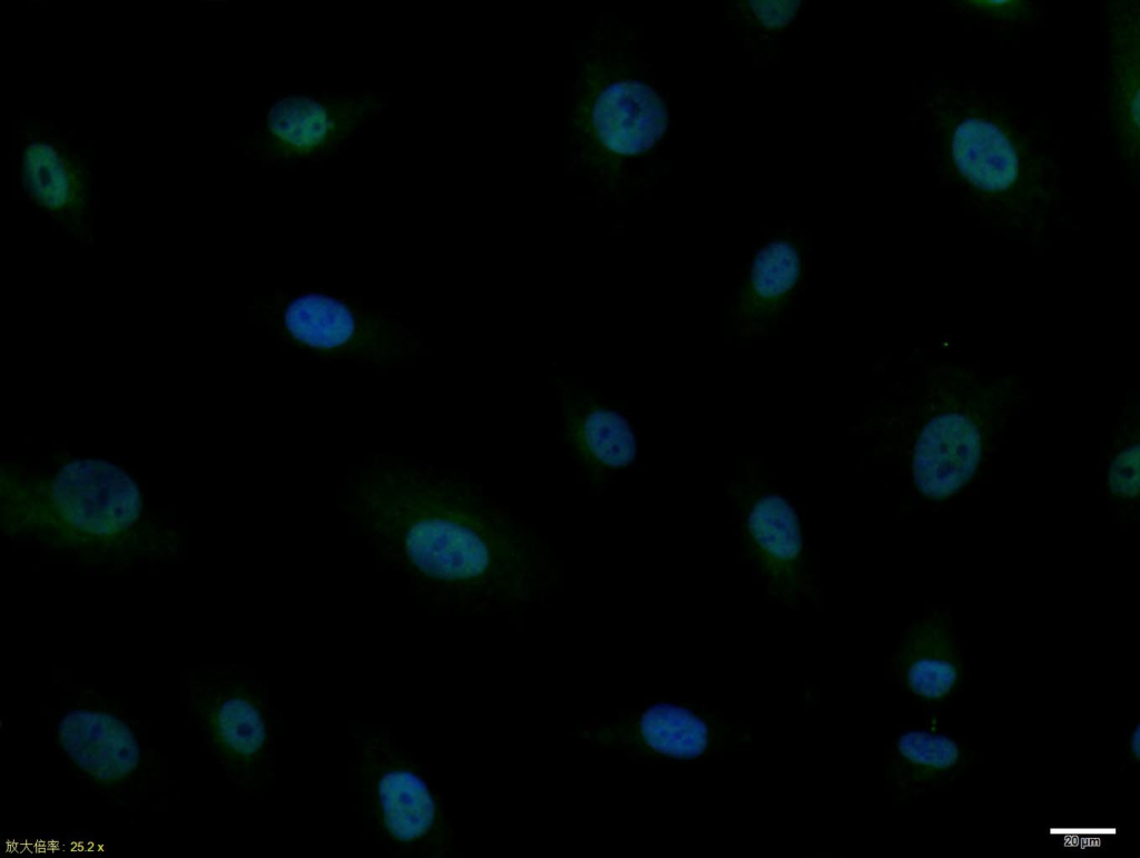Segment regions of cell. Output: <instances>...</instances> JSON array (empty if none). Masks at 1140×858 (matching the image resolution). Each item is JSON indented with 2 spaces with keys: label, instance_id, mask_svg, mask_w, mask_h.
<instances>
[{
  "label": "cell",
  "instance_id": "cell-1",
  "mask_svg": "<svg viewBox=\"0 0 1140 858\" xmlns=\"http://www.w3.org/2000/svg\"><path fill=\"white\" fill-rule=\"evenodd\" d=\"M399 503L397 523L413 563L438 579L466 581L483 576L493 561L490 523L473 509L413 493Z\"/></svg>",
  "mask_w": 1140,
  "mask_h": 858
},
{
  "label": "cell",
  "instance_id": "cell-2",
  "mask_svg": "<svg viewBox=\"0 0 1140 858\" xmlns=\"http://www.w3.org/2000/svg\"><path fill=\"white\" fill-rule=\"evenodd\" d=\"M53 515L85 539H102L129 529L140 515L135 482L105 461L77 460L60 469L49 491Z\"/></svg>",
  "mask_w": 1140,
  "mask_h": 858
},
{
  "label": "cell",
  "instance_id": "cell-3",
  "mask_svg": "<svg viewBox=\"0 0 1140 858\" xmlns=\"http://www.w3.org/2000/svg\"><path fill=\"white\" fill-rule=\"evenodd\" d=\"M894 663L902 689L930 719H937V713L962 692L967 681L962 651L943 615L914 624Z\"/></svg>",
  "mask_w": 1140,
  "mask_h": 858
},
{
  "label": "cell",
  "instance_id": "cell-4",
  "mask_svg": "<svg viewBox=\"0 0 1140 858\" xmlns=\"http://www.w3.org/2000/svg\"><path fill=\"white\" fill-rule=\"evenodd\" d=\"M976 751L961 737L944 729L937 719L903 731L893 748V779L900 797H918L950 789L967 771Z\"/></svg>",
  "mask_w": 1140,
  "mask_h": 858
},
{
  "label": "cell",
  "instance_id": "cell-5",
  "mask_svg": "<svg viewBox=\"0 0 1140 858\" xmlns=\"http://www.w3.org/2000/svg\"><path fill=\"white\" fill-rule=\"evenodd\" d=\"M980 456V432L970 418L957 413L937 415L916 442L915 484L928 497H947L973 476Z\"/></svg>",
  "mask_w": 1140,
  "mask_h": 858
},
{
  "label": "cell",
  "instance_id": "cell-6",
  "mask_svg": "<svg viewBox=\"0 0 1140 858\" xmlns=\"http://www.w3.org/2000/svg\"><path fill=\"white\" fill-rule=\"evenodd\" d=\"M59 739L75 763L101 781L120 779L138 763L135 737L111 714L71 711L60 722Z\"/></svg>",
  "mask_w": 1140,
  "mask_h": 858
},
{
  "label": "cell",
  "instance_id": "cell-7",
  "mask_svg": "<svg viewBox=\"0 0 1140 858\" xmlns=\"http://www.w3.org/2000/svg\"><path fill=\"white\" fill-rule=\"evenodd\" d=\"M593 120L602 144L627 155L650 148L666 128L665 110L657 95L631 81L612 85L601 93Z\"/></svg>",
  "mask_w": 1140,
  "mask_h": 858
},
{
  "label": "cell",
  "instance_id": "cell-8",
  "mask_svg": "<svg viewBox=\"0 0 1140 858\" xmlns=\"http://www.w3.org/2000/svg\"><path fill=\"white\" fill-rule=\"evenodd\" d=\"M746 545L774 583H797L802 540L797 519L785 500L773 494L754 500L747 515Z\"/></svg>",
  "mask_w": 1140,
  "mask_h": 858
},
{
  "label": "cell",
  "instance_id": "cell-9",
  "mask_svg": "<svg viewBox=\"0 0 1140 858\" xmlns=\"http://www.w3.org/2000/svg\"><path fill=\"white\" fill-rule=\"evenodd\" d=\"M952 155L962 175L984 191L1005 190L1018 179L1019 164L1012 142L990 121L966 118L959 124Z\"/></svg>",
  "mask_w": 1140,
  "mask_h": 858
},
{
  "label": "cell",
  "instance_id": "cell-10",
  "mask_svg": "<svg viewBox=\"0 0 1140 858\" xmlns=\"http://www.w3.org/2000/svg\"><path fill=\"white\" fill-rule=\"evenodd\" d=\"M568 435L579 457L589 466L621 467L635 457V436L627 421L591 396L570 405Z\"/></svg>",
  "mask_w": 1140,
  "mask_h": 858
},
{
  "label": "cell",
  "instance_id": "cell-11",
  "mask_svg": "<svg viewBox=\"0 0 1140 858\" xmlns=\"http://www.w3.org/2000/svg\"><path fill=\"white\" fill-rule=\"evenodd\" d=\"M599 733L623 734L625 742H633L675 758L699 756L707 744V728L689 710L672 704H656L643 712L629 732L609 729Z\"/></svg>",
  "mask_w": 1140,
  "mask_h": 858
},
{
  "label": "cell",
  "instance_id": "cell-12",
  "mask_svg": "<svg viewBox=\"0 0 1140 858\" xmlns=\"http://www.w3.org/2000/svg\"><path fill=\"white\" fill-rule=\"evenodd\" d=\"M285 325L295 338L318 349L340 347L355 332V322L347 307L316 294L294 300L285 313Z\"/></svg>",
  "mask_w": 1140,
  "mask_h": 858
},
{
  "label": "cell",
  "instance_id": "cell-13",
  "mask_svg": "<svg viewBox=\"0 0 1140 858\" xmlns=\"http://www.w3.org/2000/svg\"><path fill=\"white\" fill-rule=\"evenodd\" d=\"M380 795L386 826L401 840L422 836L434 820V803L416 776L396 771L380 782Z\"/></svg>",
  "mask_w": 1140,
  "mask_h": 858
},
{
  "label": "cell",
  "instance_id": "cell-14",
  "mask_svg": "<svg viewBox=\"0 0 1140 858\" xmlns=\"http://www.w3.org/2000/svg\"><path fill=\"white\" fill-rule=\"evenodd\" d=\"M799 256L793 245L775 240L756 256L741 305L744 310L770 312L774 304L794 287L799 274Z\"/></svg>",
  "mask_w": 1140,
  "mask_h": 858
},
{
  "label": "cell",
  "instance_id": "cell-15",
  "mask_svg": "<svg viewBox=\"0 0 1140 858\" xmlns=\"http://www.w3.org/2000/svg\"><path fill=\"white\" fill-rule=\"evenodd\" d=\"M23 179L29 191L46 207L70 205L78 180L56 150L47 144H31L23 155Z\"/></svg>",
  "mask_w": 1140,
  "mask_h": 858
},
{
  "label": "cell",
  "instance_id": "cell-16",
  "mask_svg": "<svg viewBox=\"0 0 1140 858\" xmlns=\"http://www.w3.org/2000/svg\"><path fill=\"white\" fill-rule=\"evenodd\" d=\"M268 127L282 145L293 151H308L325 140L333 122L324 107L304 98L285 99L273 107Z\"/></svg>",
  "mask_w": 1140,
  "mask_h": 858
},
{
  "label": "cell",
  "instance_id": "cell-17",
  "mask_svg": "<svg viewBox=\"0 0 1140 858\" xmlns=\"http://www.w3.org/2000/svg\"><path fill=\"white\" fill-rule=\"evenodd\" d=\"M216 722L224 744L240 756L253 755L264 741L263 721L256 709L243 699L225 701L218 710Z\"/></svg>",
  "mask_w": 1140,
  "mask_h": 858
},
{
  "label": "cell",
  "instance_id": "cell-18",
  "mask_svg": "<svg viewBox=\"0 0 1140 858\" xmlns=\"http://www.w3.org/2000/svg\"><path fill=\"white\" fill-rule=\"evenodd\" d=\"M1138 446L1126 450L1112 463L1109 483L1111 491L1121 496H1134L1139 489Z\"/></svg>",
  "mask_w": 1140,
  "mask_h": 858
},
{
  "label": "cell",
  "instance_id": "cell-19",
  "mask_svg": "<svg viewBox=\"0 0 1140 858\" xmlns=\"http://www.w3.org/2000/svg\"><path fill=\"white\" fill-rule=\"evenodd\" d=\"M757 17L769 28L790 21L799 1H750Z\"/></svg>",
  "mask_w": 1140,
  "mask_h": 858
},
{
  "label": "cell",
  "instance_id": "cell-20",
  "mask_svg": "<svg viewBox=\"0 0 1140 858\" xmlns=\"http://www.w3.org/2000/svg\"><path fill=\"white\" fill-rule=\"evenodd\" d=\"M979 12L998 20H1016L1024 14V1H963Z\"/></svg>",
  "mask_w": 1140,
  "mask_h": 858
},
{
  "label": "cell",
  "instance_id": "cell-21",
  "mask_svg": "<svg viewBox=\"0 0 1140 858\" xmlns=\"http://www.w3.org/2000/svg\"><path fill=\"white\" fill-rule=\"evenodd\" d=\"M1139 722H1140V720L1137 719L1130 726L1129 731L1127 733V741H1126V746H1124V750H1123V755H1122V757H1123V759L1126 761L1123 767H1126L1127 765H1138L1139 761H1140V753H1139L1140 729H1139Z\"/></svg>",
  "mask_w": 1140,
  "mask_h": 858
}]
</instances>
